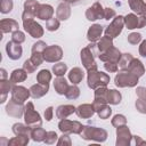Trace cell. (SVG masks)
<instances>
[{
  "label": "cell",
  "mask_w": 146,
  "mask_h": 146,
  "mask_svg": "<svg viewBox=\"0 0 146 146\" xmlns=\"http://www.w3.org/2000/svg\"><path fill=\"white\" fill-rule=\"evenodd\" d=\"M13 0H0V11L2 14H8L13 10Z\"/></svg>",
  "instance_id": "obj_42"
},
{
  "label": "cell",
  "mask_w": 146,
  "mask_h": 146,
  "mask_svg": "<svg viewBox=\"0 0 146 146\" xmlns=\"http://www.w3.org/2000/svg\"><path fill=\"white\" fill-rule=\"evenodd\" d=\"M92 106L95 108V112L98 114V116L103 120H106L111 116L112 114V108L107 105V104H103V103H97V102H94L92 103Z\"/></svg>",
  "instance_id": "obj_20"
},
{
  "label": "cell",
  "mask_w": 146,
  "mask_h": 146,
  "mask_svg": "<svg viewBox=\"0 0 146 146\" xmlns=\"http://www.w3.org/2000/svg\"><path fill=\"white\" fill-rule=\"evenodd\" d=\"M23 68L27 72V74H31V73H33L34 71H35V66L33 65V63L31 62V59H26L24 63H23Z\"/></svg>",
  "instance_id": "obj_52"
},
{
  "label": "cell",
  "mask_w": 146,
  "mask_h": 146,
  "mask_svg": "<svg viewBox=\"0 0 146 146\" xmlns=\"http://www.w3.org/2000/svg\"><path fill=\"white\" fill-rule=\"evenodd\" d=\"M30 136H16L8 140V145L10 146H25L29 144Z\"/></svg>",
  "instance_id": "obj_35"
},
{
  "label": "cell",
  "mask_w": 146,
  "mask_h": 146,
  "mask_svg": "<svg viewBox=\"0 0 146 146\" xmlns=\"http://www.w3.org/2000/svg\"><path fill=\"white\" fill-rule=\"evenodd\" d=\"M54 15V8L52 6L48 5V3H42L39 6L38 11H36V17L41 21H49L50 18H52Z\"/></svg>",
  "instance_id": "obj_19"
},
{
  "label": "cell",
  "mask_w": 146,
  "mask_h": 146,
  "mask_svg": "<svg viewBox=\"0 0 146 146\" xmlns=\"http://www.w3.org/2000/svg\"><path fill=\"white\" fill-rule=\"evenodd\" d=\"M113 47V39L105 35V36H102L99 40H98V43H97V48H98V55L99 54H103L105 51H107L108 49H111Z\"/></svg>",
  "instance_id": "obj_28"
},
{
  "label": "cell",
  "mask_w": 146,
  "mask_h": 146,
  "mask_svg": "<svg viewBox=\"0 0 146 146\" xmlns=\"http://www.w3.org/2000/svg\"><path fill=\"white\" fill-rule=\"evenodd\" d=\"M75 113L78 114L79 117L82 119H90L95 114V108L92 104H81L76 107Z\"/></svg>",
  "instance_id": "obj_22"
},
{
  "label": "cell",
  "mask_w": 146,
  "mask_h": 146,
  "mask_svg": "<svg viewBox=\"0 0 146 146\" xmlns=\"http://www.w3.org/2000/svg\"><path fill=\"white\" fill-rule=\"evenodd\" d=\"M111 123H112L113 127L117 128V127H121V125H125V124H127V119H125V116L122 115V114H116V115L113 116Z\"/></svg>",
  "instance_id": "obj_43"
},
{
  "label": "cell",
  "mask_w": 146,
  "mask_h": 146,
  "mask_svg": "<svg viewBox=\"0 0 146 146\" xmlns=\"http://www.w3.org/2000/svg\"><path fill=\"white\" fill-rule=\"evenodd\" d=\"M0 80H6L7 79V72H6V70L5 68H1L0 70Z\"/></svg>",
  "instance_id": "obj_58"
},
{
  "label": "cell",
  "mask_w": 146,
  "mask_h": 146,
  "mask_svg": "<svg viewBox=\"0 0 146 146\" xmlns=\"http://www.w3.org/2000/svg\"><path fill=\"white\" fill-rule=\"evenodd\" d=\"M103 31H104V29L100 24H94L89 27V30L87 32V39L90 42H96L102 38Z\"/></svg>",
  "instance_id": "obj_21"
},
{
  "label": "cell",
  "mask_w": 146,
  "mask_h": 146,
  "mask_svg": "<svg viewBox=\"0 0 146 146\" xmlns=\"http://www.w3.org/2000/svg\"><path fill=\"white\" fill-rule=\"evenodd\" d=\"M115 16H116V14H115V10H114V9H112V8H110V7L104 8V19L110 21V19L114 18Z\"/></svg>",
  "instance_id": "obj_53"
},
{
  "label": "cell",
  "mask_w": 146,
  "mask_h": 146,
  "mask_svg": "<svg viewBox=\"0 0 146 146\" xmlns=\"http://www.w3.org/2000/svg\"><path fill=\"white\" fill-rule=\"evenodd\" d=\"M139 55L143 57H146V40H143L139 46Z\"/></svg>",
  "instance_id": "obj_57"
},
{
  "label": "cell",
  "mask_w": 146,
  "mask_h": 146,
  "mask_svg": "<svg viewBox=\"0 0 146 146\" xmlns=\"http://www.w3.org/2000/svg\"><path fill=\"white\" fill-rule=\"evenodd\" d=\"M6 51H7V55L10 59L13 60H17L22 57V54H23V49H22V46L21 43H17L15 41H9L7 42L6 44Z\"/></svg>",
  "instance_id": "obj_15"
},
{
  "label": "cell",
  "mask_w": 146,
  "mask_h": 146,
  "mask_svg": "<svg viewBox=\"0 0 146 146\" xmlns=\"http://www.w3.org/2000/svg\"><path fill=\"white\" fill-rule=\"evenodd\" d=\"M51 80V73L48 70H41L38 74H36V81L39 83H49Z\"/></svg>",
  "instance_id": "obj_39"
},
{
  "label": "cell",
  "mask_w": 146,
  "mask_h": 146,
  "mask_svg": "<svg viewBox=\"0 0 146 146\" xmlns=\"http://www.w3.org/2000/svg\"><path fill=\"white\" fill-rule=\"evenodd\" d=\"M0 30L1 33H13L19 30V25L18 22H16L13 18H5L0 21Z\"/></svg>",
  "instance_id": "obj_17"
},
{
  "label": "cell",
  "mask_w": 146,
  "mask_h": 146,
  "mask_svg": "<svg viewBox=\"0 0 146 146\" xmlns=\"http://www.w3.org/2000/svg\"><path fill=\"white\" fill-rule=\"evenodd\" d=\"M46 48H47L46 42H43V41L40 40V41H36L35 43L32 44V49H31V51H32V52H43Z\"/></svg>",
  "instance_id": "obj_47"
},
{
  "label": "cell",
  "mask_w": 146,
  "mask_h": 146,
  "mask_svg": "<svg viewBox=\"0 0 146 146\" xmlns=\"http://www.w3.org/2000/svg\"><path fill=\"white\" fill-rule=\"evenodd\" d=\"M62 57H63V49L57 44L48 46L43 51V58L48 63L59 62L62 59Z\"/></svg>",
  "instance_id": "obj_10"
},
{
  "label": "cell",
  "mask_w": 146,
  "mask_h": 146,
  "mask_svg": "<svg viewBox=\"0 0 146 146\" xmlns=\"http://www.w3.org/2000/svg\"><path fill=\"white\" fill-rule=\"evenodd\" d=\"M52 115H54V107H52V106L47 107L46 111H44V119H46L47 121H51Z\"/></svg>",
  "instance_id": "obj_56"
},
{
  "label": "cell",
  "mask_w": 146,
  "mask_h": 146,
  "mask_svg": "<svg viewBox=\"0 0 146 146\" xmlns=\"http://www.w3.org/2000/svg\"><path fill=\"white\" fill-rule=\"evenodd\" d=\"M68 87V82L63 76H57L54 81V89L58 95H65Z\"/></svg>",
  "instance_id": "obj_26"
},
{
  "label": "cell",
  "mask_w": 146,
  "mask_h": 146,
  "mask_svg": "<svg viewBox=\"0 0 146 146\" xmlns=\"http://www.w3.org/2000/svg\"><path fill=\"white\" fill-rule=\"evenodd\" d=\"M57 145H59V146H63V145H64V146H65V145L71 146V145H72V141H71V138H70L68 133H63V136H60V137L58 138Z\"/></svg>",
  "instance_id": "obj_50"
},
{
  "label": "cell",
  "mask_w": 146,
  "mask_h": 146,
  "mask_svg": "<svg viewBox=\"0 0 146 146\" xmlns=\"http://www.w3.org/2000/svg\"><path fill=\"white\" fill-rule=\"evenodd\" d=\"M86 18L88 21H96L104 18V8L99 2H95L86 10Z\"/></svg>",
  "instance_id": "obj_14"
},
{
  "label": "cell",
  "mask_w": 146,
  "mask_h": 146,
  "mask_svg": "<svg viewBox=\"0 0 146 146\" xmlns=\"http://www.w3.org/2000/svg\"><path fill=\"white\" fill-rule=\"evenodd\" d=\"M67 71V65L65 63L58 62L52 66V72L56 76H63Z\"/></svg>",
  "instance_id": "obj_41"
},
{
  "label": "cell",
  "mask_w": 146,
  "mask_h": 146,
  "mask_svg": "<svg viewBox=\"0 0 146 146\" xmlns=\"http://www.w3.org/2000/svg\"><path fill=\"white\" fill-rule=\"evenodd\" d=\"M84 76V72L80 67H73L68 72V80L72 82V84H79Z\"/></svg>",
  "instance_id": "obj_30"
},
{
  "label": "cell",
  "mask_w": 146,
  "mask_h": 146,
  "mask_svg": "<svg viewBox=\"0 0 146 146\" xmlns=\"http://www.w3.org/2000/svg\"><path fill=\"white\" fill-rule=\"evenodd\" d=\"M34 17H35V15L30 14L27 11H23V14H22L23 27L32 38L39 39L43 35V27L34 21Z\"/></svg>",
  "instance_id": "obj_1"
},
{
  "label": "cell",
  "mask_w": 146,
  "mask_h": 146,
  "mask_svg": "<svg viewBox=\"0 0 146 146\" xmlns=\"http://www.w3.org/2000/svg\"><path fill=\"white\" fill-rule=\"evenodd\" d=\"M10 92H11V99L17 103H21V104H24L25 100H27L29 97L31 96L30 89H27L23 86H18V84H14Z\"/></svg>",
  "instance_id": "obj_12"
},
{
  "label": "cell",
  "mask_w": 146,
  "mask_h": 146,
  "mask_svg": "<svg viewBox=\"0 0 146 146\" xmlns=\"http://www.w3.org/2000/svg\"><path fill=\"white\" fill-rule=\"evenodd\" d=\"M124 26V17L119 15V16H115L112 21V23L105 29V35L114 39L116 38L121 32H122V29Z\"/></svg>",
  "instance_id": "obj_8"
},
{
  "label": "cell",
  "mask_w": 146,
  "mask_h": 146,
  "mask_svg": "<svg viewBox=\"0 0 146 146\" xmlns=\"http://www.w3.org/2000/svg\"><path fill=\"white\" fill-rule=\"evenodd\" d=\"M24 121L30 128H36L42 125V120L40 114L34 110V105L32 102H27L24 110Z\"/></svg>",
  "instance_id": "obj_6"
},
{
  "label": "cell",
  "mask_w": 146,
  "mask_h": 146,
  "mask_svg": "<svg viewBox=\"0 0 146 146\" xmlns=\"http://www.w3.org/2000/svg\"><path fill=\"white\" fill-rule=\"evenodd\" d=\"M79 96H80V89H79V87L76 84L70 86L68 89H67V91H66V94H65V97L67 99H71V100L76 99Z\"/></svg>",
  "instance_id": "obj_40"
},
{
  "label": "cell",
  "mask_w": 146,
  "mask_h": 146,
  "mask_svg": "<svg viewBox=\"0 0 146 146\" xmlns=\"http://www.w3.org/2000/svg\"><path fill=\"white\" fill-rule=\"evenodd\" d=\"M132 144V135L127 125H121L116 128V145L128 146Z\"/></svg>",
  "instance_id": "obj_11"
},
{
  "label": "cell",
  "mask_w": 146,
  "mask_h": 146,
  "mask_svg": "<svg viewBox=\"0 0 146 146\" xmlns=\"http://www.w3.org/2000/svg\"><path fill=\"white\" fill-rule=\"evenodd\" d=\"M141 15H143V16H146V3L144 5V8H143V11H141Z\"/></svg>",
  "instance_id": "obj_60"
},
{
  "label": "cell",
  "mask_w": 146,
  "mask_h": 146,
  "mask_svg": "<svg viewBox=\"0 0 146 146\" xmlns=\"http://www.w3.org/2000/svg\"><path fill=\"white\" fill-rule=\"evenodd\" d=\"M46 29L48 30V31H50V32H55V31H57L58 29H59V19L56 17H52V18H50L49 21H47V23H46Z\"/></svg>",
  "instance_id": "obj_44"
},
{
  "label": "cell",
  "mask_w": 146,
  "mask_h": 146,
  "mask_svg": "<svg viewBox=\"0 0 146 146\" xmlns=\"http://www.w3.org/2000/svg\"><path fill=\"white\" fill-rule=\"evenodd\" d=\"M71 16V7L68 3L66 2H62L58 5L57 9H56V17L59 21H66Z\"/></svg>",
  "instance_id": "obj_24"
},
{
  "label": "cell",
  "mask_w": 146,
  "mask_h": 146,
  "mask_svg": "<svg viewBox=\"0 0 146 146\" xmlns=\"http://www.w3.org/2000/svg\"><path fill=\"white\" fill-rule=\"evenodd\" d=\"M136 94H137L138 98H140L141 100L146 102V88L145 87H138L136 89Z\"/></svg>",
  "instance_id": "obj_55"
},
{
  "label": "cell",
  "mask_w": 146,
  "mask_h": 146,
  "mask_svg": "<svg viewBox=\"0 0 146 146\" xmlns=\"http://www.w3.org/2000/svg\"><path fill=\"white\" fill-rule=\"evenodd\" d=\"M64 2H66V3H76V2H79L80 0H63Z\"/></svg>",
  "instance_id": "obj_59"
},
{
  "label": "cell",
  "mask_w": 146,
  "mask_h": 146,
  "mask_svg": "<svg viewBox=\"0 0 146 146\" xmlns=\"http://www.w3.org/2000/svg\"><path fill=\"white\" fill-rule=\"evenodd\" d=\"M57 140H58V136L55 131H48L47 132V136H46V139H44L46 144L51 145V144H55Z\"/></svg>",
  "instance_id": "obj_49"
},
{
  "label": "cell",
  "mask_w": 146,
  "mask_h": 146,
  "mask_svg": "<svg viewBox=\"0 0 146 146\" xmlns=\"http://www.w3.org/2000/svg\"><path fill=\"white\" fill-rule=\"evenodd\" d=\"M26 78H27V72H26L24 68H16V70H14V71L11 72L9 80H10L14 84H17V83H19V82L25 81Z\"/></svg>",
  "instance_id": "obj_29"
},
{
  "label": "cell",
  "mask_w": 146,
  "mask_h": 146,
  "mask_svg": "<svg viewBox=\"0 0 146 146\" xmlns=\"http://www.w3.org/2000/svg\"><path fill=\"white\" fill-rule=\"evenodd\" d=\"M139 78L128 70H121L114 78V83L119 88H125V87H135L138 83Z\"/></svg>",
  "instance_id": "obj_5"
},
{
  "label": "cell",
  "mask_w": 146,
  "mask_h": 146,
  "mask_svg": "<svg viewBox=\"0 0 146 146\" xmlns=\"http://www.w3.org/2000/svg\"><path fill=\"white\" fill-rule=\"evenodd\" d=\"M122 54L120 52V50L115 47H112L111 49H108L107 51L103 52V54H99L98 55V58L102 60V62H114V63H119L120 58H121Z\"/></svg>",
  "instance_id": "obj_16"
},
{
  "label": "cell",
  "mask_w": 146,
  "mask_h": 146,
  "mask_svg": "<svg viewBox=\"0 0 146 146\" xmlns=\"http://www.w3.org/2000/svg\"><path fill=\"white\" fill-rule=\"evenodd\" d=\"M30 59H31V62L33 63V65H34L35 67H38V66H40V65L42 64V62L44 60V58H43V52H32Z\"/></svg>",
  "instance_id": "obj_45"
},
{
  "label": "cell",
  "mask_w": 146,
  "mask_h": 146,
  "mask_svg": "<svg viewBox=\"0 0 146 146\" xmlns=\"http://www.w3.org/2000/svg\"><path fill=\"white\" fill-rule=\"evenodd\" d=\"M80 136L84 140H94L97 143H103L107 138V131L103 128L83 125V129H82Z\"/></svg>",
  "instance_id": "obj_4"
},
{
  "label": "cell",
  "mask_w": 146,
  "mask_h": 146,
  "mask_svg": "<svg viewBox=\"0 0 146 146\" xmlns=\"http://www.w3.org/2000/svg\"><path fill=\"white\" fill-rule=\"evenodd\" d=\"M24 110H25L24 104L17 103V102L13 100L11 98L8 102V104L6 105V113L9 116H13V117H16V119H19L21 116L24 115Z\"/></svg>",
  "instance_id": "obj_13"
},
{
  "label": "cell",
  "mask_w": 146,
  "mask_h": 146,
  "mask_svg": "<svg viewBox=\"0 0 146 146\" xmlns=\"http://www.w3.org/2000/svg\"><path fill=\"white\" fill-rule=\"evenodd\" d=\"M124 25L129 30L143 29L146 26V16H137L136 14H128L124 16Z\"/></svg>",
  "instance_id": "obj_9"
},
{
  "label": "cell",
  "mask_w": 146,
  "mask_h": 146,
  "mask_svg": "<svg viewBox=\"0 0 146 146\" xmlns=\"http://www.w3.org/2000/svg\"><path fill=\"white\" fill-rule=\"evenodd\" d=\"M46 136H47V131L41 127L32 128L31 130V138L34 141H44Z\"/></svg>",
  "instance_id": "obj_33"
},
{
  "label": "cell",
  "mask_w": 146,
  "mask_h": 146,
  "mask_svg": "<svg viewBox=\"0 0 146 146\" xmlns=\"http://www.w3.org/2000/svg\"><path fill=\"white\" fill-rule=\"evenodd\" d=\"M136 108L139 113H143V114H146V102L141 100L140 98H138L136 100Z\"/></svg>",
  "instance_id": "obj_54"
},
{
  "label": "cell",
  "mask_w": 146,
  "mask_h": 146,
  "mask_svg": "<svg viewBox=\"0 0 146 146\" xmlns=\"http://www.w3.org/2000/svg\"><path fill=\"white\" fill-rule=\"evenodd\" d=\"M107 95H108V89L106 87H99V88L95 89V98H94V102L107 104Z\"/></svg>",
  "instance_id": "obj_31"
},
{
  "label": "cell",
  "mask_w": 146,
  "mask_h": 146,
  "mask_svg": "<svg viewBox=\"0 0 146 146\" xmlns=\"http://www.w3.org/2000/svg\"><path fill=\"white\" fill-rule=\"evenodd\" d=\"M104 67L107 72L110 73H114V72H117V68H119V64L117 63H114V62H105L104 63Z\"/></svg>",
  "instance_id": "obj_51"
},
{
  "label": "cell",
  "mask_w": 146,
  "mask_h": 146,
  "mask_svg": "<svg viewBox=\"0 0 146 146\" xmlns=\"http://www.w3.org/2000/svg\"><path fill=\"white\" fill-rule=\"evenodd\" d=\"M31 130H32V128H30L27 124L15 123L13 125V132L16 136H30L31 137Z\"/></svg>",
  "instance_id": "obj_32"
},
{
  "label": "cell",
  "mask_w": 146,
  "mask_h": 146,
  "mask_svg": "<svg viewBox=\"0 0 146 146\" xmlns=\"http://www.w3.org/2000/svg\"><path fill=\"white\" fill-rule=\"evenodd\" d=\"M122 96L120 94V91L115 90V89H108V95H107V104L111 105H117L121 103Z\"/></svg>",
  "instance_id": "obj_34"
},
{
  "label": "cell",
  "mask_w": 146,
  "mask_h": 146,
  "mask_svg": "<svg viewBox=\"0 0 146 146\" xmlns=\"http://www.w3.org/2000/svg\"><path fill=\"white\" fill-rule=\"evenodd\" d=\"M110 75H107L104 72L98 71L97 68L88 71V76H87V82L88 87L90 89H97L99 87H106L110 83Z\"/></svg>",
  "instance_id": "obj_3"
},
{
  "label": "cell",
  "mask_w": 146,
  "mask_h": 146,
  "mask_svg": "<svg viewBox=\"0 0 146 146\" xmlns=\"http://www.w3.org/2000/svg\"><path fill=\"white\" fill-rule=\"evenodd\" d=\"M97 55H98V48H97V44L95 42H90L87 47H84L81 50V52H80L81 62L83 64V67L87 71L97 68V64L95 60V57Z\"/></svg>",
  "instance_id": "obj_2"
},
{
  "label": "cell",
  "mask_w": 146,
  "mask_h": 146,
  "mask_svg": "<svg viewBox=\"0 0 146 146\" xmlns=\"http://www.w3.org/2000/svg\"><path fill=\"white\" fill-rule=\"evenodd\" d=\"M128 42L130 44H137L141 41V34L140 33H137V32H132L128 35Z\"/></svg>",
  "instance_id": "obj_48"
},
{
  "label": "cell",
  "mask_w": 146,
  "mask_h": 146,
  "mask_svg": "<svg viewBox=\"0 0 146 146\" xmlns=\"http://www.w3.org/2000/svg\"><path fill=\"white\" fill-rule=\"evenodd\" d=\"M127 70H128L129 72H131L132 74L137 75L138 78L143 76L144 73H145V67H144L143 63H141L139 59H137V58H133V59H132L131 64L129 65V67H128Z\"/></svg>",
  "instance_id": "obj_25"
},
{
  "label": "cell",
  "mask_w": 146,
  "mask_h": 146,
  "mask_svg": "<svg viewBox=\"0 0 146 146\" xmlns=\"http://www.w3.org/2000/svg\"><path fill=\"white\" fill-rule=\"evenodd\" d=\"M14 83L10 80H0V103H5L7 99V95L11 91Z\"/></svg>",
  "instance_id": "obj_27"
},
{
  "label": "cell",
  "mask_w": 146,
  "mask_h": 146,
  "mask_svg": "<svg viewBox=\"0 0 146 146\" xmlns=\"http://www.w3.org/2000/svg\"><path fill=\"white\" fill-rule=\"evenodd\" d=\"M11 40L15 41V42H17V43H23L25 41V34H24V32H22L19 30L13 32L11 33Z\"/></svg>",
  "instance_id": "obj_46"
},
{
  "label": "cell",
  "mask_w": 146,
  "mask_h": 146,
  "mask_svg": "<svg viewBox=\"0 0 146 146\" xmlns=\"http://www.w3.org/2000/svg\"><path fill=\"white\" fill-rule=\"evenodd\" d=\"M58 129L63 133H75V135H80L81 131H82V129H83V125L79 121H71V120L63 119L58 123Z\"/></svg>",
  "instance_id": "obj_7"
},
{
  "label": "cell",
  "mask_w": 146,
  "mask_h": 146,
  "mask_svg": "<svg viewBox=\"0 0 146 146\" xmlns=\"http://www.w3.org/2000/svg\"><path fill=\"white\" fill-rule=\"evenodd\" d=\"M39 6H40V3L36 0H26L24 2V11H27V13L36 16V11H38Z\"/></svg>",
  "instance_id": "obj_37"
},
{
  "label": "cell",
  "mask_w": 146,
  "mask_h": 146,
  "mask_svg": "<svg viewBox=\"0 0 146 146\" xmlns=\"http://www.w3.org/2000/svg\"><path fill=\"white\" fill-rule=\"evenodd\" d=\"M31 91V97L34 99H39L41 97H43L44 95H47V92L49 91V83H36L31 86L30 88Z\"/></svg>",
  "instance_id": "obj_18"
},
{
  "label": "cell",
  "mask_w": 146,
  "mask_h": 146,
  "mask_svg": "<svg viewBox=\"0 0 146 146\" xmlns=\"http://www.w3.org/2000/svg\"><path fill=\"white\" fill-rule=\"evenodd\" d=\"M129 2V7L132 11L141 15V11H143V8H144V0H128Z\"/></svg>",
  "instance_id": "obj_38"
},
{
  "label": "cell",
  "mask_w": 146,
  "mask_h": 146,
  "mask_svg": "<svg viewBox=\"0 0 146 146\" xmlns=\"http://www.w3.org/2000/svg\"><path fill=\"white\" fill-rule=\"evenodd\" d=\"M133 58H135V57H133L131 54H129V52L122 54V56H121V58H120V60H119V63H117L120 70H127V68L129 67V65L131 64V62H132Z\"/></svg>",
  "instance_id": "obj_36"
},
{
  "label": "cell",
  "mask_w": 146,
  "mask_h": 146,
  "mask_svg": "<svg viewBox=\"0 0 146 146\" xmlns=\"http://www.w3.org/2000/svg\"><path fill=\"white\" fill-rule=\"evenodd\" d=\"M76 107H74L73 105H59L56 108V116L59 120L66 119L67 116H70L71 114L75 113Z\"/></svg>",
  "instance_id": "obj_23"
}]
</instances>
